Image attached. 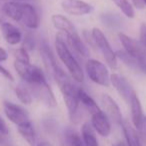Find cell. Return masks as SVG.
<instances>
[{"instance_id": "obj_2", "label": "cell", "mask_w": 146, "mask_h": 146, "mask_svg": "<svg viewBox=\"0 0 146 146\" xmlns=\"http://www.w3.org/2000/svg\"><path fill=\"white\" fill-rule=\"evenodd\" d=\"M40 54L43 61V64L45 66V69L53 77V79L55 80L57 85L59 86L63 82L67 81L69 79H72V78L67 75L65 71L62 69V67L58 64L56 58H55V55L53 54L52 50H51L50 46H49V44L47 43L46 40H43L41 42Z\"/></svg>"}, {"instance_id": "obj_25", "label": "cell", "mask_w": 146, "mask_h": 146, "mask_svg": "<svg viewBox=\"0 0 146 146\" xmlns=\"http://www.w3.org/2000/svg\"><path fill=\"white\" fill-rule=\"evenodd\" d=\"M15 95L18 98V100L24 105H29L32 103L33 101V96L31 94L30 89L25 83H20L15 87L14 89Z\"/></svg>"}, {"instance_id": "obj_1", "label": "cell", "mask_w": 146, "mask_h": 146, "mask_svg": "<svg viewBox=\"0 0 146 146\" xmlns=\"http://www.w3.org/2000/svg\"><path fill=\"white\" fill-rule=\"evenodd\" d=\"M54 46L57 56L60 59L61 62L64 64V66L66 67L67 71L69 72L70 77L73 79V81L77 82V83L84 82L85 75H84L83 69H82L81 65L79 64L75 55L73 54L72 50L67 45L64 35L62 33H58L56 35Z\"/></svg>"}, {"instance_id": "obj_11", "label": "cell", "mask_w": 146, "mask_h": 146, "mask_svg": "<svg viewBox=\"0 0 146 146\" xmlns=\"http://www.w3.org/2000/svg\"><path fill=\"white\" fill-rule=\"evenodd\" d=\"M3 111L9 121L17 126L29 121V116L26 110L20 105H17L11 101H3Z\"/></svg>"}, {"instance_id": "obj_8", "label": "cell", "mask_w": 146, "mask_h": 146, "mask_svg": "<svg viewBox=\"0 0 146 146\" xmlns=\"http://www.w3.org/2000/svg\"><path fill=\"white\" fill-rule=\"evenodd\" d=\"M118 38L123 46V50L127 54L137 59H146V48L140 43V41H137L124 33H118Z\"/></svg>"}, {"instance_id": "obj_6", "label": "cell", "mask_w": 146, "mask_h": 146, "mask_svg": "<svg viewBox=\"0 0 146 146\" xmlns=\"http://www.w3.org/2000/svg\"><path fill=\"white\" fill-rule=\"evenodd\" d=\"M14 68L22 81L26 84L39 83L47 80L44 72L39 67L32 65L30 62L14 60Z\"/></svg>"}, {"instance_id": "obj_15", "label": "cell", "mask_w": 146, "mask_h": 146, "mask_svg": "<svg viewBox=\"0 0 146 146\" xmlns=\"http://www.w3.org/2000/svg\"><path fill=\"white\" fill-rule=\"evenodd\" d=\"M20 23L30 30H36L40 26V16L33 5L23 2V11Z\"/></svg>"}, {"instance_id": "obj_30", "label": "cell", "mask_w": 146, "mask_h": 146, "mask_svg": "<svg viewBox=\"0 0 146 146\" xmlns=\"http://www.w3.org/2000/svg\"><path fill=\"white\" fill-rule=\"evenodd\" d=\"M139 39L140 43L146 48V24L142 23L139 29Z\"/></svg>"}, {"instance_id": "obj_14", "label": "cell", "mask_w": 146, "mask_h": 146, "mask_svg": "<svg viewBox=\"0 0 146 146\" xmlns=\"http://www.w3.org/2000/svg\"><path fill=\"white\" fill-rule=\"evenodd\" d=\"M90 124L94 131L102 137H107L111 133L110 120L101 109L91 114V123Z\"/></svg>"}, {"instance_id": "obj_23", "label": "cell", "mask_w": 146, "mask_h": 146, "mask_svg": "<svg viewBox=\"0 0 146 146\" xmlns=\"http://www.w3.org/2000/svg\"><path fill=\"white\" fill-rule=\"evenodd\" d=\"M78 98H79L80 104L83 106V108L88 113H90V115L93 114L94 112L100 110L99 106L97 105L95 100H94L85 90L79 87H78Z\"/></svg>"}, {"instance_id": "obj_22", "label": "cell", "mask_w": 146, "mask_h": 146, "mask_svg": "<svg viewBox=\"0 0 146 146\" xmlns=\"http://www.w3.org/2000/svg\"><path fill=\"white\" fill-rule=\"evenodd\" d=\"M121 126L127 146H142L140 137L138 135V131L134 128V126L131 123L124 120L122 122Z\"/></svg>"}, {"instance_id": "obj_5", "label": "cell", "mask_w": 146, "mask_h": 146, "mask_svg": "<svg viewBox=\"0 0 146 146\" xmlns=\"http://www.w3.org/2000/svg\"><path fill=\"white\" fill-rule=\"evenodd\" d=\"M85 71L88 78L95 84L104 87L110 85V73L104 63L97 59H88L85 64Z\"/></svg>"}, {"instance_id": "obj_3", "label": "cell", "mask_w": 146, "mask_h": 146, "mask_svg": "<svg viewBox=\"0 0 146 146\" xmlns=\"http://www.w3.org/2000/svg\"><path fill=\"white\" fill-rule=\"evenodd\" d=\"M62 93V97L64 103L68 110V114L70 119L74 122H77L79 119V109H80V101L78 98V87H76L71 79L63 82L58 86Z\"/></svg>"}, {"instance_id": "obj_34", "label": "cell", "mask_w": 146, "mask_h": 146, "mask_svg": "<svg viewBox=\"0 0 146 146\" xmlns=\"http://www.w3.org/2000/svg\"><path fill=\"white\" fill-rule=\"evenodd\" d=\"M4 17H5V15L3 14L2 10H1V8H0V25L4 22Z\"/></svg>"}, {"instance_id": "obj_37", "label": "cell", "mask_w": 146, "mask_h": 146, "mask_svg": "<svg viewBox=\"0 0 146 146\" xmlns=\"http://www.w3.org/2000/svg\"><path fill=\"white\" fill-rule=\"evenodd\" d=\"M144 128H146V117H145V120H144Z\"/></svg>"}, {"instance_id": "obj_9", "label": "cell", "mask_w": 146, "mask_h": 146, "mask_svg": "<svg viewBox=\"0 0 146 146\" xmlns=\"http://www.w3.org/2000/svg\"><path fill=\"white\" fill-rule=\"evenodd\" d=\"M63 11L73 16H85L93 11V6L84 0H62Z\"/></svg>"}, {"instance_id": "obj_20", "label": "cell", "mask_w": 146, "mask_h": 146, "mask_svg": "<svg viewBox=\"0 0 146 146\" xmlns=\"http://www.w3.org/2000/svg\"><path fill=\"white\" fill-rule=\"evenodd\" d=\"M1 10L6 17H9L15 22L20 23L23 11V2L13 1V0L6 1L1 7Z\"/></svg>"}, {"instance_id": "obj_31", "label": "cell", "mask_w": 146, "mask_h": 146, "mask_svg": "<svg viewBox=\"0 0 146 146\" xmlns=\"http://www.w3.org/2000/svg\"><path fill=\"white\" fill-rule=\"evenodd\" d=\"M0 74L3 76L4 78H6L7 80H10V81H14V77H13L12 73L6 69L4 66H3L1 63H0Z\"/></svg>"}, {"instance_id": "obj_16", "label": "cell", "mask_w": 146, "mask_h": 146, "mask_svg": "<svg viewBox=\"0 0 146 146\" xmlns=\"http://www.w3.org/2000/svg\"><path fill=\"white\" fill-rule=\"evenodd\" d=\"M65 41H66L67 45L71 50H73L77 55H79L82 58H87L89 57L90 50L88 45L85 43L82 37L78 34V32L73 33L70 35H64Z\"/></svg>"}, {"instance_id": "obj_17", "label": "cell", "mask_w": 146, "mask_h": 146, "mask_svg": "<svg viewBox=\"0 0 146 146\" xmlns=\"http://www.w3.org/2000/svg\"><path fill=\"white\" fill-rule=\"evenodd\" d=\"M0 30H1L4 40L9 45L15 46V45H18L22 42L23 34L16 25L4 21L2 24L0 25Z\"/></svg>"}, {"instance_id": "obj_21", "label": "cell", "mask_w": 146, "mask_h": 146, "mask_svg": "<svg viewBox=\"0 0 146 146\" xmlns=\"http://www.w3.org/2000/svg\"><path fill=\"white\" fill-rule=\"evenodd\" d=\"M18 128V132L21 136L23 137V139L27 142L30 146H38L39 141L37 138V134L35 131V128L33 126L32 122L29 120L24 123L20 124L17 126Z\"/></svg>"}, {"instance_id": "obj_33", "label": "cell", "mask_w": 146, "mask_h": 146, "mask_svg": "<svg viewBox=\"0 0 146 146\" xmlns=\"http://www.w3.org/2000/svg\"><path fill=\"white\" fill-rule=\"evenodd\" d=\"M8 59V52L3 47L0 46V63L4 62Z\"/></svg>"}, {"instance_id": "obj_27", "label": "cell", "mask_w": 146, "mask_h": 146, "mask_svg": "<svg viewBox=\"0 0 146 146\" xmlns=\"http://www.w3.org/2000/svg\"><path fill=\"white\" fill-rule=\"evenodd\" d=\"M111 1L121 10V12L127 18L132 19L135 17V9L129 0H111Z\"/></svg>"}, {"instance_id": "obj_38", "label": "cell", "mask_w": 146, "mask_h": 146, "mask_svg": "<svg viewBox=\"0 0 146 146\" xmlns=\"http://www.w3.org/2000/svg\"><path fill=\"white\" fill-rule=\"evenodd\" d=\"M1 1H3V2H6V1H11V0H0V2Z\"/></svg>"}, {"instance_id": "obj_13", "label": "cell", "mask_w": 146, "mask_h": 146, "mask_svg": "<svg viewBox=\"0 0 146 146\" xmlns=\"http://www.w3.org/2000/svg\"><path fill=\"white\" fill-rule=\"evenodd\" d=\"M130 113H131V124L134 126L137 131L142 132L144 129V117L143 109H142L141 101L139 99L137 92L134 91L131 96V99L129 101Z\"/></svg>"}, {"instance_id": "obj_19", "label": "cell", "mask_w": 146, "mask_h": 146, "mask_svg": "<svg viewBox=\"0 0 146 146\" xmlns=\"http://www.w3.org/2000/svg\"><path fill=\"white\" fill-rule=\"evenodd\" d=\"M51 22L53 26L60 31V33H62L63 35H70L77 32L71 20H69L66 16L62 14H53L51 16Z\"/></svg>"}, {"instance_id": "obj_35", "label": "cell", "mask_w": 146, "mask_h": 146, "mask_svg": "<svg viewBox=\"0 0 146 146\" xmlns=\"http://www.w3.org/2000/svg\"><path fill=\"white\" fill-rule=\"evenodd\" d=\"M112 146H125V145H124L123 143H120V142H119V143H115V144H113V145H112Z\"/></svg>"}, {"instance_id": "obj_32", "label": "cell", "mask_w": 146, "mask_h": 146, "mask_svg": "<svg viewBox=\"0 0 146 146\" xmlns=\"http://www.w3.org/2000/svg\"><path fill=\"white\" fill-rule=\"evenodd\" d=\"M131 4L134 8L139 9V10H142V9H144L146 7L143 0H131Z\"/></svg>"}, {"instance_id": "obj_39", "label": "cell", "mask_w": 146, "mask_h": 146, "mask_svg": "<svg viewBox=\"0 0 146 146\" xmlns=\"http://www.w3.org/2000/svg\"><path fill=\"white\" fill-rule=\"evenodd\" d=\"M143 1H144V3H145V5H146V0H143Z\"/></svg>"}, {"instance_id": "obj_24", "label": "cell", "mask_w": 146, "mask_h": 146, "mask_svg": "<svg viewBox=\"0 0 146 146\" xmlns=\"http://www.w3.org/2000/svg\"><path fill=\"white\" fill-rule=\"evenodd\" d=\"M81 137L85 146H99L96 132L92 128L91 124L86 122L81 126Z\"/></svg>"}, {"instance_id": "obj_36", "label": "cell", "mask_w": 146, "mask_h": 146, "mask_svg": "<svg viewBox=\"0 0 146 146\" xmlns=\"http://www.w3.org/2000/svg\"><path fill=\"white\" fill-rule=\"evenodd\" d=\"M13 1H19V2H24L26 0H13Z\"/></svg>"}, {"instance_id": "obj_7", "label": "cell", "mask_w": 146, "mask_h": 146, "mask_svg": "<svg viewBox=\"0 0 146 146\" xmlns=\"http://www.w3.org/2000/svg\"><path fill=\"white\" fill-rule=\"evenodd\" d=\"M26 85L30 89L33 98H36L43 105L48 108H55L57 106L56 97H55L54 92L47 82V80L41 81L39 83L26 84Z\"/></svg>"}, {"instance_id": "obj_12", "label": "cell", "mask_w": 146, "mask_h": 146, "mask_svg": "<svg viewBox=\"0 0 146 146\" xmlns=\"http://www.w3.org/2000/svg\"><path fill=\"white\" fill-rule=\"evenodd\" d=\"M110 84L115 88L120 97H122V99L127 104L129 103L132 94L135 90L133 89L129 81L126 79V77L119 73H112L110 74Z\"/></svg>"}, {"instance_id": "obj_4", "label": "cell", "mask_w": 146, "mask_h": 146, "mask_svg": "<svg viewBox=\"0 0 146 146\" xmlns=\"http://www.w3.org/2000/svg\"><path fill=\"white\" fill-rule=\"evenodd\" d=\"M91 35L94 41V45L99 49L103 58L105 60L107 66L112 70H115L118 67V59L116 56V52L112 49L107 37L103 33L101 29L98 27H94L91 30Z\"/></svg>"}, {"instance_id": "obj_28", "label": "cell", "mask_w": 146, "mask_h": 146, "mask_svg": "<svg viewBox=\"0 0 146 146\" xmlns=\"http://www.w3.org/2000/svg\"><path fill=\"white\" fill-rule=\"evenodd\" d=\"M14 57L15 60H20V61H26V62H30V56L29 53L24 47H20L18 49L14 50Z\"/></svg>"}, {"instance_id": "obj_18", "label": "cell", "mask_w": 146, "mask_h": 146, "mask_svg": "<svg viewBox=\"0 0 146 146\" xmlns=\"http://www.w3.org/2000/svg\"><path fill=\"white\" fill-rule=\"evenodd\" d=\"M116 56L117 59L121 60L123 64L128 68L146 74V59H137L135 57H132L124 50L116 51Z\"/></svg>"}, {"instance_id": "obj_26", "label": "cell", "mask_w": 146, "mask_h": 146, "mask_svg": "<svg viewBox=\"0 0 146 146\" xmlns=\"http://www.w3.org/2000/svg\"><path fill=\"white\" fill-rule=\"evenodd\" d=\"M64 143L65 146H85L81 134L72 128H67L64 132Z\"/></svg>"}, {"instance_id": "obj_29", "label": "cell", "mask_w": 146, "mask_h": 146, "mask_svg": "<svg viewBox=\"0 0 146 146\" xmlns=\"http://www.w3.org/2000/svg\"><path fill=\"white\" fill-rule=\"evenodd\" d=\"M9 133V129L7 127V124L0 116V142H4L6 140V136Z\"/></svg>"}, {"instance_id": "obj_10", "label": "cell", "mask_w": 146, "mask_h": 146, "mask_svg": "<svg viewBox=\"0 0 146 146\" xmlns=\"http://www.w3.org/2000/svg\"><path fill=\"white\" fill-rule=\"evenodd\" d=\"M100 101H101L102 105V111L106 114L109 120L113 121L116 124H120L121 125L123 120V116H122V112L120 110V107L116 101L109 95V94H102L100 97Z\"/></svg>"}]
</instances>
